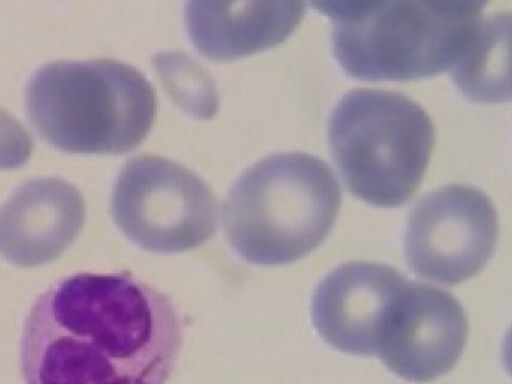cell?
<instances>
[{"mask_svg": "<svg viewBox=\"0 0 512 384\" xmlns=\"http://www.w3.org/2000/svg\"><path fill=\"white\" fill-rule=\"evenodd\" d=\"M181 344L169 296L128 271L81 272L34 302L20 370L26 384H166Z\"/></svg>", "mask_w": 512, "mask_h": 384, "instance_id": "cell-1", "label": "cell"}, {"mask_svg": "<svg viewBox=\"0 0 512 384\" xmlns=\"http://www.w3.org/2000/svg\"><path fill=\"white\" fill-rule=\"evenodd\" d=\"M486 4L481 0L311 2L332 21V51L346 73L373 80H410L451 71Z\"/></svg>", "mask_w": 512, "mask_h": 384, "instance_id": "cell-2", "label": "cell"}, {"mask_svg": "<svg viewBox=\"0 0 512 384\" xmlns=\"http://www.w3.org/2000/svg\"><path fill=\"white\" fill-rule=\"evenodd\" d=\"M341 198L325 161L305 152L275 153L249 167L230 188L223 203L224 233L248 263H292L324 241Z\"/></svg>", "mask_w": 512, "mask_h": 384, "instance_id": "cell-3", "label": "cell"}, {"mask_svg": "<svg viewBox=\"0 0 512 384\" xmlns=\"http://www.w3.org/2000/svg\"><path fill=\"white\" fill-rule=\"evenodd\" d=\"M25 102L47 142L81 153L133 150L156 112L150 82L134 67L107 58L45 64L28 81Z\"/></svg>", "mask_w": 512, "mask_h": 384, "instance_id": "cell-4", "label": "cell"}, {"mask_svg": "<svg viewBox=\"0 0 512 384\" xmlns=\"http://www.w3.org/2000/svg\"><path fill=\"white\" fill-rule=\"evenodd\" d=\"M327 135L347 189L374 206L396 207L420 186L435 128L406 94L355 88L332 109Z\"/></svg>", "mask_w": 512, "mask_h": 384, "instance_id": "cell-5", "label": "cell"}, {"mask_svg": "<svg viewBox=\"0 0 512 384\" xmlns=\"http://www.w3.org/2000/svg\"><path fill=\"white\" fill-rule=\"evenodd\" d=\"M118 228L144 250L194 249L216 232L218 202L209 185L185 166L156 155L131 158L111 195Z\"/></svg>", "mask_w": 512, "mask_h": 384, "instance_id": "cell-6", "label": "cell"}, {"mask_svg": "<svg viewBox=\"0 0 512 384\" xmlns=\"http://www.w3.org/2000/svg\"><path fill=\"white\" fill-rule=\"evenodd\" d=\"M498 234V215L484 192L465 184L445 185L423 195L412 207L404 254L420 277L455 285L484 268Z\"/></svg>", "mask_w": 512, "mask_h": 384, "instance_id": "cell-7", "label": "cell"}, {"mask_svg": "<svg viewBox=\"0 0 512 384\" xmlns=\"http://www.w3.org/2000/svg\"><path fill=\"white\" fill-rule=\"evenodd\" d=\"M407 282L398 270L385 264H342L327 274L313 293V325L337 350L377 356Z\"/></svg>", "mask_w": 512, "mask_h": 384, "instance_id": "cell-8", "label": "cell"}, {"mask_svg": "<svg viewBox=\"0 0 512 384\" xmlns=\"http://www.w3.org/2000/svg\"><path fill=\"white\" fill-rule=\"evenodd\" d=\"M468 330L465 311L451 293L408 281L377 356L405 380L430 382L457 364Z\"/></svg>", "mask_w": 512, "mask_h": 384, "instance_id": "cell-9", "label": "cell"}, {"mask_svg": "<svg viewBox=\"0 0 512 384\" xmlns=\"http://www.w3.org/2000/svg\"><path fill=\"white\" fill-rule=\"evenodd\" d=\"M85 220L79 190L58 177L29 180L0 208V255L19 267L55 260Z\"/></svg>", "mask_w": 512, "mask_h": 384, "instance_id": "cell-10", "label": "cell"}, {"mask_svg": "<svg viewBox=\"0 0 512 384\" xmlns=\"http://www.w3.org/2000/svg\"><path fill=\"white\" fill-rule=\"evenodd\" d=\"M305 11L302 1H189L184 20L200 53L215 60H231L281 43Z\"/></svg>", "mask_w": 512, "mask_h": 384, "instance_id": "cell-11", "label": "cell"}, {"mask_svg": "<svg viewBox=\"0 0 512 384\" xmlns=\"http://www.w3.org/2000/svg\"><path fill=\"white\" fill-rule=\"evenodd\" d=\"M511 15L481 16L451 77L463 94L482 102L510 99Z\"/></svg>", "mask_w": 512, "mask_h": 384, "instance_id": "cell-12", "label": "cell"}, {"mask_svg": "<svg viewBox=\"0 0 512 384\" xmlns=\"http://www.w3.org/2000/svg\"><path fill=\"white\" fill-rule=\"evenodd\" d=\"M33 141L24 127L0 107V169H13L30 157Z\"/></svg>", "mask_w": 512, "mask_h": 384, "instance_id": "cell-13", "label": "cell"}]
</instances>
